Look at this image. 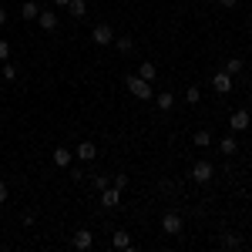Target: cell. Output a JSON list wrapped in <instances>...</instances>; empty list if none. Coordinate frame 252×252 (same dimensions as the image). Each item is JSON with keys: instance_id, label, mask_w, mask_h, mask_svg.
I'll list each match as a JSON object with an SVG mask.
<instances>
[{"instance_id": "cell-1", "label": "cell", "mask_w": 252, "mask_h": 252, "mask_svg": "<svg viewBox=\"0 0 252 252\" xmlns=\"http://www.w3.org/2000/svg\"><path fill=\"white\" fill-rule=\"evenodd\" d=\"M128 91L138 97V101H152L155 97V88H152V81H145V78H138V74H128Z\"/></svg>"}, {"instance_id": "cell-2", "label": "cell", "mask_w": 252, "mask_h": 252, "mask_svg": "<svg viewBox=\"0 0 252 252\" xmlns=\"http://www.w3.org/2000/svg\"><path fill=\"white\" fill-rule=\"evenodd\" d=\"M192 182H198V185H205V182H212V175H215V165L212 161H205V158H202V161H195L192 165Z\"/></svg>"}, {"instance_id": "cell-3", "label": "cell", "mask_w": 252, "mask_h": 252, "mask_svg": "<svg viewBox=\"0 0 252 252\" xmlns=\"http://www.w3.org/2000/svg\"><path fill=\"white\" fill-rule=\"evenodd\" d=\"M91 40H94L97 47H108V44H115V31H111V24H94V31H91Z\"/></svg>"}, {"instance_id": "cell-4", "label": "cell", "mask_w": 252, "mask_h": 252, "mask_svg": "<svg viewBox=\"0 0 252 252\" xmlns=\"http://www.w3.org/2000/svg\"><path fill=\"white\" fill-rule=\"evenodd\" d=\"M249 125H252V115L246 111V108L232 111V118H229V131H235V135H239V131H246Z\"/></svg>"}, {"instance_id": "cell-5", "label": "cell", "mask_w": 252, "mask_h": 252, "mask_svg": "<svg viewBox=\"0 0 252 252\" xmlns=\"http://www.w3.org/2000/svg\"><path fill=\"white\" fill-rule=\"evenodd\" d=\"M161 232L165 235H178L182 232V215L178 212H165L161 215Z\"/></svg>"}, {"instance_id": "cell-6", "label": "cell", "mask_w": 252, "mask_h": 252, "mask_svg": "<svg viewBox=\"0 0 252 252\" xmlns=\"http://www.w3.org/2000/svg\"><path fill=\"white\" fill-rule=\"evenodd\" d=\"M74 158H78L81 165H88V161H94V158H97V145H94V141H81L78 148H74Z\"/></svg>"}, {"instance_id": "cell-7", "label": "cell", "mask_w": 252, "mask_h": 252, "mask_svg": "<svg viewBox=\"0 0 252 252\" xmlns=\"http://www.w3.org/2000/svg\"><path fill=\"white\" fill-rule=\"evenodd\" d=\"M37 24H40V31H47V34H54V31L61 27V20H58V10H40Z\"/></svg>"}, {"instance_id": "cell-8", "label": "cell", "mask_w": 252, "mask_h": 252, "mask_svg": "<svg viewBox=\"0 0 252 252\" xmlns=\"http://www.w3.org/2000/svg\"><path fill=\"white\" fill-rule=\"evenodd\" d=\"M212 88L219 91V94H232V74L215 71V74H212Z\"/></svg>"}, {"instance_id": "cell-9", "label": "cell", "mask_w": 252, "mask_h": 252, "mask_svg": "<svg viewBox=\"0 0 252 252\" xmlns=\"http://www.w3.org/2000/svg\"><path fill=\"white\" fill-rule=\"evenodd\" d=\"M121 205V189H101V209H118Z\"/></svg>"}, {"instance_id": "cell-10", "label": "cell", "mask_w": 252, "mask_h": 252, "mask_svg": "<svg viewBox=\"0 0 252 252\" xmlns=\"http://www.w3.org/2000/svg\"><path fill=\"white\" fill-rule=\"evenodd\" d=\"M71 161H74V152L64 148V145H58V148H54V165H58V168H71Z\"/></svg>"}, {"instance_id": "cell-11", "label": "cell", "mask_w": 252, "mask_h": 252, "mask_svg": "<svg viewBox=\"0 0 252 252\" xmlns=\"http://www.w3.org/2000/svg\"><path fill=\"white\" fill-rule=\"evenodd\" d=\"M215 148H219L222 155H235V152H239V141H235V131H232V135H225V138H219V141H215Z\"/></svg>"}, {"instance_id": "cell-12", "label": "cell", "mask_w": 252, "mask_h": 252, "mask_svg": "<svg viewBox=\"0 0 252 252\" xmlns=\"http://www.w3.org/2000/svg\"><path fill=\"white\" fill-rule=\"evenodd\" d=\"M91 246H94V235H91V229H78V232H74V249H91Z\"/></svg>"}, {"instance_id": "cell-13", "label": "cell", "mask_w": 252, "mask_h": 252, "mask_svg": "<svg viewBox=\"0 0 252 252\" xmlns=\"http://www.w3.org/2000/svg\"><path fill=\"white\" fill-rule=\"evenodd\" d=\"M152 101L158 104V111H172V108H175V94H172V91H158Z\"/></svg>"}, {"instance_id": "cell-14", "label": "cell", "mask_w": 252, "mask_h": 252, "mask_svg": "<svg viewBox=\"0 0 252 252\" xmlns=\"http://www.w3.org/2000/svg\"><path fill=\"white\" fill-rule=\"evenodd\" d=\"M20 17H24V20H37V17H40V3H37V0H24Z\"/></svg>"}, {"instance_id": "cell-15", "label": "cell", "mask_w": 252, "mask_h": 252, "mask_svg": "<svg viewBox=\"0 0 252 252\" xmlns=\"http://www.w3.org/2000/svg\"><path fill=\"white\" fill-rule=\"evenodd\" d=\"M67 14H71L74 20H81L84 14H88V0H71V3H67Z\"/></svg>"}, {"instance_id": "cell-16", "label": "cell", "mask_w": 252, "mask_h": 252, "mask_svg": "<svg viewBox=\"0 0 252 252\" xmlns=\"http://www.w3.org/2000/svg\"><path fill=\"white\" fill-rule=\"evenodd\" d=\"M111 246H115V249H131V235L125 232V229H118V232L111 235Z\"/></svg>"}, {"instance_id": "cell-17", "label": "cell", "mask_w": 252, "mask_h": 252, "mask_svg": "<svg viewBox=\"0 0 252 252\" xmlns=\"http://www.w3.org/2000/svg\"><path fill=\"white\" fill-rule=\"evenodd\" d=\"M155 74H158V67L152 64V61H141V64H138V78H145V81H155Z\"/></svg>"}, {"instance_id": "cell-18", "label": "cell", "mask_w": 252, "mask_h": 252, "mask_svg": "<svg viewBox=\"0 0 252 252\" xmlns=\"http://www.w3.org/2000/svg\"><path fill=\"white\" fill-rule=\"evenodd\" d=\"M219 246H222V249H242V239H239L235 232H225L222 239H219Z\"/></svg>"}, {"instance_id": "cell-19", "label": "cell", "mask_w": 252, "mask_h": 252, "mask_svg": "<svg viewBox=\"0 0 252 252\" xmlns=\"http://www.w3.org/2000/svg\"><path fill=\"white\" fill-rule=\"evenodd\" d=\"M222 71L232 74V78H239V74H242V58H229L225 64H222Z\"/></svg>"}, {"instance_id": "cell-20", "label": "cell", "mask_w": 252, "mask_h": 252, "mask_svg": "<svg viewBox=\"0 0 252 252\" xmlns=\"http://www.w3.org/2000/svg\"><path fill=\"white\" fill-rule=\"evenodd\" d=\"M115 47H118V54H131L135 51V37H115Z\"/></svg>"}, {"instance_id": "cell-21", "label": "cell", "mask_w": 252, "mask_h": 252, "mask_svg": "<svg viewBox=\"0 0 252 252\" xmlns=\"http://www.w3.org/2000/svg\"><path fill=\"white\" fill-rule=\"evenodd\" d=\"M192 145H195V148H209V145H212V135L202 128V131H195V135H192Z\"/></svg>"}, {"instance_id": "cell-22", "label": "cell", "mask_w": 252, "mask_h": 252, "mask_svg": "<svg viewBox=\"0 0 252 252\" xmlns=\"http://www.w3.org/2000/svg\"><path fill=\"white\" fill-rule=\"evenodd\" d=\"M0 74H3V81H14L17 78V67H14L10 61H3V64H0Z\"/></svg>"}, {"instance_id": "cell-23", "label": "cell", "mask_w": 252, "mask_h": 252, "mask_svg": "<svg viewBox=\"0 0 252 252\" xmlns=\"http://www.w3.org/2000/svg\"><path fill=\"white\" fill-rule=\"evenodd\" d=\"M111 185L125 192V189H128V175H125V172H115V175H111Z\"/></svg>"}, {"instance_id": "cell-24", "label": "cell", "mask_w": 252, "mask_h": 252, "mask_svg": "<svg viewBox=\"0 0 252 252\" xmlns=\"http://www.w3.org/2000/svg\"><path fill=\"white\" fill-rule=\"evenodd\" d=\"M185 101H189V104H198V101H202V88H189V91H185Z\"/></svg>"}, {"instance_id": "cell-25", "label": "cell", "mask_w": 252, "mask_h": 252, "mask_svg": "<svg viewBox=\"0 0 252 252\" xmlns=\"http://www.w3.org/2000/svg\"><path fill=\"white\" fill-rule=\"evenodd\" d=\"M108 182H111L108 175H94V178H91V185H94V189H108Z\"/></svg>"}, {"instance_id": "cell-26", "label": "cell", "mask_w": 252, "mask_h": 252, "mask_svg": "<svg viewBox=\"0 0 252 252\" xmlns=\"http://www.w3.org/2000/svg\"><path fill=\"white\" fill-rule=\"evenodd\" d=\"M3 61H10V44H7V40H0V64H3Z\"/></svg>"}, {"instance_id": "cell-27", "label": "cell", "mask_w": 252, "mask_h": 252, "mask_svg": "<svg viewBox=\"0 0 252 252\" xmlns=\"http://www.w3.org/2000/svg\"><path fill=\"white\" fill-rule=\"evenodd\" d=\"M158 189H161V192H165V195H172V189H175V185H172V182H168V178H161V182H158Z\"/></svg>"}, {"instance_id": "cell-28", "label": "cell", "mask_w": 252, "mask_h": 252, "mask_svg": "<svg viewBox=\"0 0 252 252\" xmlns=\"http://www.w3.org/2000/svg\"><path fill=\"white\" fill-rule=\"evenodd\" d=\"M215 3H219L222 10H232V7H235V3H239V0H215Z\"/></svg>"}, {"instance_id": "cell-29", "label": "cell", "mask_w": 252, "mask_h": 252, "mask_svg": "<svg viewBox=\"0 0 252 252\" xmlns=\"http://www.w3.org/2000/svg\"><path fill=\"white\" fill-rule=\"evenodd\" d=\"M3 202H7V185L0 182V205H3Z\"/></svg>"}, {"instance_id": "cell-30", "label": "cell", "mask_w": 252, "mask_h": 252, "mask_svg": "<svg viewBox=\"0 0 252 252\" xmlns=\"http://www.w3.org/2000/svg\"><path fill=\"white\" fill-rule=\"evenodd\" d=\"M67 3H71V0H54V7H61V10H67Z\"/></svg>"}, {"instance_id": "cell-31", "label": "cell", "mask_w": 252, "mask_h": 252, "mask_svg": "<svg viewBox=\"0 0 252 252\" xmlns=\"http://www.w3.org/2000/svg\"><path fill=\"white\" fill-rule=\"evenodd\" d=\"M3 24H7V10L0 7V27H3Z\"/></svg>"}, {"instance_id": "cell-32", "label": "cell", "mask_w": 252, "mask_h": 252, "mask_svg": "<svg viewBox=\"0 0 252 252\" xmlns=\"http://www.w3.org/2000/svg\"><path fill=\"white\" fill-rule=\"evenodd\" d=\"M205 3H215V0H205Z\"/></svg>"}]
</instances>
